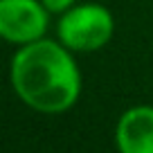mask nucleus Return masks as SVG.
Instances as JSON below:
<instances>
[{"instance_id": "nucleus-1", "label": "nucleus", "mask_w": 153, "mask_h": 153, "mask_svg": "<svg viewBox=\"0 0 153 153\" xmlns=\"http://www.w3.org/2000/svg\"><path fill=\"white\" fill-rule=\"evenodd\" d=\"M11 86L29 108L63 113L79 99L81 74L65 45L38 38L14 54Z\"/></svg>"}, {"instance_id": "nucleus-2", "label": "nucleus", "mask_w": 153, "mask_h": 153, "mask_svg": "<svg viewBox=\"0 0 153 153\" xmlns=\"http://www.w3.org/2000/svg\"><path fill=\"white\" fill-rule=\"evenodd\" d=\"M113 16L101 5L72 7L59 20V38L68 50L74 52H95L104 48L113 36Z\"/></svg>"}, {"instance_id": "nucleus-3", "label": "nucleus", "mask_w": 153, "mask_h": 153, "mask_svg": "<svg viewBox=\"0 0 153 153\" xmlns=\"http://www.w3.org/2000/svg\"><path fill=\"white\" fill-rule=\"evenodd\" d=\"M48 14L41 0H0V34L11 43H34L48 29Z\"/></svg>"}, {"instance_id": "nucleus-4", "label": "nucleus", "mask_w": 153, "mask_h": 153, "mask_svg": "<svg viewBox=\"0 0 153 153\" xmlns=\"http://www.w3.org/2000/svg\"><path fill=\"white\" fill-rule=\"evenodd\" d=\"M115 142L120 153H153V108L135 106L117 122Z\"/></svg>"}, {"instance_id": "nucleus-5", "label": "nucleus", "mask_w": 153, "mask_h": 153, "mask_svg": "<svg viewBox=\"0 0 153 153\" xmlns=\"http://www.w3.org/2000/svg\"><path fill=\"white\" fill-rule=\"evenodd\" d=\"M45 5V9L50 11V14H65L68 9H72V5H74V0H41Z\"/></svg>"}]
</instances>
